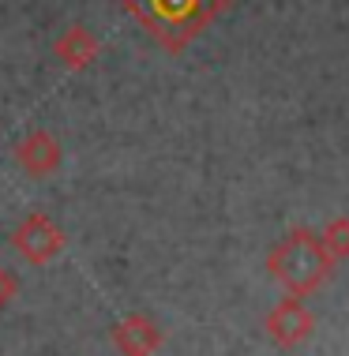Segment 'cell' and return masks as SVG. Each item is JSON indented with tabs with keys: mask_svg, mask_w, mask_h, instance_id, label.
<instances>
[{
	"mask_svg": "<svg viewBox=\"0 0 349 356\" xmlns=\"http://www.w3.org/2000/svg\"><path fill=\"white\" fill-rule=\"evenodd\" d=\"M121 4L128 15H135L150 42H158L166 53H180L229 12L233 0H121Z\"/></svg>",
	"mask_w": 349,
	"mask_h": 356,
	"instance_id": "1",
	"label": "cell"
},
{
	"mask_svg": "<svg viewBox=\"0 0 349 356\" xmlns=\"http://www.w3.org/2000/svg\"><path fill=\"white\" fill-rule=\"evenodd\" d=\"M267 270L289 296H300V300H304V296H312L316 289L331 277L334 263H331V255L323 252L316 229H289V233L267 252Z\"/></svg>",
	"mask_w": 349,
	"mask_h": 356,
	"instance_id": "2",
	"label": "cell"
},
{
	"mask_svg": "<svg viewBox=\"0 0 349 356\" xmlns=\"http://www.w3.org/2000/svg\"><path fill=\"white\" fill-rule=\"evenodd\" d=\"M12 248H15V252L23 255L31 266H45V263H53V259L64 252V233H61V225H56L49 214L31 210V214H26V218L15 225Z\"/></svg>",
	"mask_w": 349,
	"mask_h": 356,
	"instance_id": "3",
	"label": "cell"
},
{
	"mask_svg": "<svg viewBox=\"0 0 349 356\" xmlns=\"http://www.w3.org/2000/svg\"><path fill=\"white\" fill-rule=\"evenodd\" d=\"M267 338L278 345V349H297V345H304L312 338V326H316V315L308 312V304L300 300V296H289L286 300H278L274 307L267 312Z\"/></svg>",
	"mask_w": 349,
	"mask_h": 356,
	"instance_id": "4",
	"label": "cell"
},
{
	"mask_svg": "<svg viewBox=\"0 0 349 356\" xmlns=\"http://www.w3.org/2000/svg\"><path fill=\"white\" fill-rule=\"evenodd\" d=\"M15 161H19V169H23L26 177L42 180V177H53V172L61 169L64 150H61V143H56L53 131L34 128V131H26V136L15 143Z\"/></svg>",
	"mask_w": 349,
	"mask_h": 356,
	"instance_id": "5",
	"label": "cell"
},
{
	"mask_svg": "<svg viewBox=\"0 0 349 356\" xmlns=\"http://www.w3.org/2000/svg\"><path fill=\"white\" fill-rule=\"evenodd\" d=\"M162 341H166L162 326L143 312L124 315V319L113 326V345H116L121 356H154L162 349Z\"/></svg>",
	"mask_w": 349,
	"mask_h": 356,
	"instance_id": "6",
	"label": "cell"
},
{
	"mask_svg": "<svg viewBox=\"0 0 349 356\" xmlns=\"http://www.w3.org/2000/svg\"><path fill=\"white\" fill-rule=\"evenodd\" d=\"M53 53H56V60H61L68 72H86L94 60H98L102 42L86 31L83 23H72V26H64L61 38L53 42Z\"/></svg>",
	"mask_w": 349,
	"mask_h": 356,
	"instance_id": "7",
	"label": "cell"
},
{
	"mask_svg": "<svg viewBox=\"0 0 349 356\" xmlns=\"http://www.w3.org/2000/svg\"><path fill=\"white\" fill-rule=\"evenodd\" d=\"M319 244H323V252L331 255V263H342L349 259V218L338 214L331 218L323 229H319Z\"/></svg>",
	"mask_w": 349,
	"mask_h": 356,
	"instance_id": "8",
	"label": "cell"
},
{
	"mask_svg": "<svg viewBox=\"0 0 349 356\" xmlns=\"http://www.w3.org/2000/svg\"><path fill=\"white\" fill-rule=\"evenodd\" d=\"M15 293H19V277H15L12 270H4V266H0V312H4V307L15 300Z\"/></svg>",
	"mask_w": 349,
	"mask_h": 356,
	"instance_id": "9",
	"label": "cell"
}]
</instances>
